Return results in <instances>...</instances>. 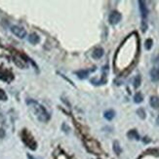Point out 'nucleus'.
I'll use <instances>...</instances> for the list:
<instances>
[{"mask_svg": "<svg viewBox=\"0 0 159 159\" xmlns=\"http://www.w3.org/2000/svg\"><path fill=\"white\" fill-rule=\"evenodd\" d=\"M103 55H104V50L101 48H97L94 50L92 56L94 59H101V57H103Z\"/></svg>", "mask_w": 159, "mask_h": 159, "instance_id": "obj_8", "label": "nucleus"}, {"mask_svg": "<svg viewBox=\"0 0 159 159\" xmlns=\"http://www.w3.org/2000/svg\"><path fill=\"white\" fill-rule=\"evenodd\" d=\"M121 18H122V17H121L120 13L114 11V12H112V13H111V14L109 15V22L110 25L115 26V25H117V23L121 21Z\"/></svg>", "mask_w": 159, "mask_h": 159, "instance_id": "obj_3", "label": "nucleus"}, {"mask_svg": "<svg viewBox=\"0 0 159 159\" xmlns=\"http://www.w3.org/2000/svg\"><path fill=\"white\" fill-rule=\"evenodd\" d=\"M11 31L14 33V34L19 37V38H25L26 35V31L23 28H20V26H14L11 28Z\"/></svg>", "mask_w": 159, "mask_h": 159, "instance_id": "obj_4", "label": "nucleus"}, {"mask_svg": "<svg viewBox=\"0 0 159 159\" xmlns=\"http://www.w3.org/2000/svg\"><path fill=\"white\" fill-rule=\"evenodd\" d=\"M144 46H145V49H147V50H150L151 46H152V40L151 39H147V41H145Z\"/></svg>", "mask_w": 159, "mask_h": 159, "instance_id": "obj_18", "label": "nucleus"}, {"mask_svg": "<svg viewBox=\"0 0 159 159\" xmlns=\"http://www.w3.org/2000/svg\"><path fill=\"white\" fill-rule=\"evenodd\" d=\"M128 137H129L130 139H136V140H139L140 139V137H139V135L137 133V131L136 130H132L130 131L129 133H128Z\"/></svg>", "mask_w": 159, "mask_h": 159, "instance_id": "obj_13", "label": "nucleus"}, {"mask_svg": "<svg viewBox=\"0 0 159 159\" xmlns=\"http://www.w3.org/2000/svg\"><path fill=\"white\" fill-rule=\"evenodd\" d=\"M140 85H141V76L137 75L136 77H135V80H134V87L138 88Z\"/></svg>", "mask_w": 159, "mask_h": 159, "instance_id": "obj_16", "label": "nucleus"}, {"mask_svg": "<svg viewBox=\"0 0 159 159\" xmlns=\"http://www.w3.org/2000/svg\"><path fill=\"white\" fill-rule=\"evenodd\" d=\"M0 100L1 101H6L7 100V95L3 90H0Z\"/></svg>", "mask_w": 159, "mask_h": 159, "instance_id": "obj_19", "label": "nucleus"}, {"mask_svg": "<svg viewBox=\"0 0 159 159\" xmlns=\"http://www.w3.org/2000/svg\"><path fill=\"white\" fill-rule=\"evenodd\" d=\"M113 150L115 151V153L119 154L121 152V148H120V145L118 144V141H114L113 143Z\"/></svg>", "mask_w": 159, "mask_h": 159, "instance_id": "obj_15", "label": "nucleus"}, {"mask_svg": "<svg viewBox=\"0 0 159 159\" xmlns=\"http://www.w3.org/2000/svg\"><path fill=\"white\" fill-rule=\"evenodd\" d=\"M156 122H157V124L159 125V116L157 117V119H156Z\"/></svg>", "mask_w": 159, "mask_h": 159, "instance_id": "obj_21", "label": "nucleus"}, {"mask_svg": "<svg viewBox=\"0 0 159 159\" xmlns=\"http://www.w3.org/2000/svg\"><path fill=\"white\" fill-rule=\"evenodd\" d=\"M4 137H5V131L0 128V139H2Z\"/></svg>", "mask_w": 159, "mask_h": 159, "instance_id": "obj_20", "label": "nucleus"}, {"mask_svg": "<svg viewBox=\"0 0 159 159\" xmlns=\"http://www.w3.org/2000/svg\"><path fill=\"white\" fill-rule=\"evenodd\" d=\"M137 113H138V115L141 118V119H144V118H145V112H144V110L143 109H139L137 110Z\"/></svg>", "mask_w": 159, "mask_h": 159, "instance_id": "obj_17", "label": "nucleus"}, {"mask_svg": "<svg viewBox=\"0 0 159 159\" xmlns=\"http://www.w3.org/2000/svg\"><path fill=\"white\" fill-rule=\"evenodd\" d=\"M134 101L136 104L141 103V101H143V95H141V93H137L134 97Z\"/></svg>", "mask_w": 159, "mask_h": 159, "instance_id": "obj_14", "label": "nucleus"}, {"mask_svg": "<svg viewBox=\"0 0 159 159\" xmlns=\"http://www.w3.org/2000/svg\"><path fill=\"white\" fill-rule=\"evenodd\" d=\"M114 115H115V112H114L113 110H107L104 112V117H106L107 120H111L114 117Z\"/></svg>", "mask_w": 159, "mask_h": 159, "instance_id": "obj_11", "label": "nucleus"}, {"mask_svg": "<svg viewBox=\"0 0 159 159\" xmlns=\"http://www.w3.org/2000/svg\"><path fill=\"white\" fill-rule=\"evenodd\" d=\"M28 41L31 44H37L40 41V38L38 35L35 34V33H31V34L28 36Z\"/></svg>", "mask_w": 159, "mask_h": 159, "instance_id": "obj_10", "label": "nucleus"}, {"mask_svg": "<svg viewBox=\"0 0 159 159\" xmlns=\"http://www.w3.org/2000/svg\"><path fill=\"white\" fill-rule=\"evenodd\" d=\"M28 104H29L30 106L32 107L33 111H34V113L37 115V118L42 121V122H46V121H48L50 119V115L48 114V112L45 110V109L38 104L34 101H28Z\"/></svg>", "mask_w": 159, "mask_h": 159, "instance_id": "obj_1", "label": "nucleus"}, {"mask_svg": "<svg viewBox=\"0 0 159 159\" xmlns=\"http://www.w3.org/2000/svg\"><path fill=\"white\" fill-rule=\"evenodd\" d=\"M86 143V147H88V150H89L91 152H93L95 154H100L101 152V150L100 147V144L97 143L96 141L94 140H86L85 141Z\"/></svg>", "mask_w": 159, "mask_h": 159, "instance_id": "obj_2", "label": "nucleus"}, {"mask_svg": "<svg viewBox=\"0 0 159 159\" xmlns=\"http://www.w3.org/2000/svg\"><path fill=\"white\" fill-rule=\"evenodd\" d=\"M139 4H140V10H141V16H143L144 19H145L147 16V13H148V10L147 8V5H145V2L144 1H139Z\"/></svg>", "mask_w": 159, "mask_h": 159, "instance_id": "obj_6", "label": "nucleus"}, {"mask_svg": "<svg viewBox=\"0 0 159 159\" xmlns=\"http://www.w3.org/2000/svg\"><path fill=\"white\" fill-rule=\"evenodd\" d=\"M150 78L153 82H156V81L159 80V70L156 67H153V69L150 70Z\"/></svg>", "mask_w": 159, "mask_h": 159, "instance_id": "obj_7", "label": "nucleus"}, {"mask_svg": "<svg viewBox=\"0 0 159 159\" xmlns=\"http://www.w3.org/2000/svg\"><path fill=\"white\" fill-rule=\"evenodd\" d=\"M150 106L153 109H159V98L158 97H151L150 98Z\"/></svg>", "mask_w": 159, "mask_h": 159, "instance_id": "obj_9", "label": "nucleus"}, {"mask_svg": "<svg viewBox=\"0 0 159 159\" xmlns=\"http://www.w3.org/2000/svg\"><path fill=\"white\" fill-rule=\"evenodd\" d=\"M23 141H25V143L28 144V147H29L31 150H35L36 148V144L31 137H26L25 135H23Z\"/></svg>", "mask_w": 159, "mask_h": 159, "instance_id": "obj_5", "label": "nucleus"}, {"mask_svg": "<svg viewBox=\"0 0 159 159\" xmlns=\"http://www.w3.org/2000/svg\"><path fill=\"white\" fill-rule=\"evenodd\" d=\"M76 74L80 79H85L88 76V71L87 70H80V71H77Z\"/></svg>", "mask_w": 159, "mask_h": 159, "instance_id": "obj_12", "label": "nucleus"}]
</instances>
